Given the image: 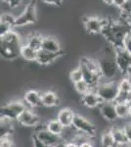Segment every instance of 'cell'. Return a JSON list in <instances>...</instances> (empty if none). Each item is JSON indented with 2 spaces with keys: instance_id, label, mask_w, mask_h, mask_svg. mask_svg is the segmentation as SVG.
<instances>
[{
  "instance_id": "f546056e",
  "label": "cell",
  "mask_w": 131,
  "mask_h": 147,
  "mask_svg": "<svg viewBox=\"0 0 131 147\" xmlns=\"http://www.w3.org/2000/svg\"><path fill=\"white\" fill-rule=\"evenodd\" d=\"M120 91H131V80L128 77H124L118 82Z\"/></svg>"
},
{
  "instance_id": "83f0119b",
  "label": "cell",
  "mask_w": 131,
  "mask_h": 147,
  "mask_svg": "<svg viewBox=\"0 0 131 147\" xmlns=\"http://www.w3.org/2000/svg\"><path fill=\"white\" fill-rule=\"evenodd\" d=\"M70 79H71V82H73V84L83 80V73L79 66H77V68L71 71L70 74Z\"/></svg>"
},
{
  "instance_id": "9c48e42d",
  "label": "cell",
  "mask_w": 131,
  "mask_h": 147,
  "mask_svg": "<svg viewBox=\"0 0 131 147\" xmlns=\"http://www.w3.org/2000/svg\"><path fill=\"white\" fill-rule=\"evenodd\" d=\"M100 70H101L103 79L106 80H112L116 76V74L118 72V66L116 62V55L112 57H104L98 61Z\"/></svg>"
},
{
  "instance_id": "44dd1931",
  "label": "cell",
  "mask_w": 131,
  "mask_h": 147,
  "mask_svg": "<svg viewBox=\"0 0 131 147\" xmlns=\"http://www.w3.org/2000/svg\"><path fill=\"white\" fill-rule=\"evenodd\" d=\"M37 53H38V51H36L35 49L32 48V47H30L25 43L23 44L22 49H21V56H22L26 61H28V62H33V61H35V62H36Z\"/></svg>"
},
{
  "instance_id": "8d00e7d4",
  "label": "cell",
  "mask_w": 131,
  "mask_h": 147,
  "mask_svg": "<svg viewBox=\"0 0 131 147\" xmlns=\"http://www.w3.org/2000/svg\"><path fill=\"white\" fill-rule=\"evenodd\" d=\"M126 2V0H114V6H116V8L120 9Z\"/></svg>"
},
{
  "instance_id": "7402d4cb",
  "label": "cell",
  "mask_w": 131,
  "mask_h": 147,
  "mask_svg": "<svg viewBox=\"0 0 131 147\" xmlns=\"http://www.w3.org/2000/svg\"><path fill=\"white\" fill-rule=\"evenodd\" d=\"M46 129L49 130L50 132L57 136H63L64 130H65V127L59 122L58 120H51L49 122H47L46 124Z\"/></svg>"
},
{
  "instance_id": "603a6c76",
  "label": "cell",
  "mask_w": 131,
  "mask_h": 147,
  "mask_svg": "<svg viewBox=\"0 0 131 147\" xmlns=\"http://www.w3.org/2000/svg\"><path fill=\"white\" fill-rule=\"evenodd\" d=\"M111 129H112V132H113L114 137H115L116 145H118V144L129 143L127 139V136H126V134L124 131V129H120V127H113Z\"/></svg>"
},
{
  "instance_id": "7c38bea8",
  "label": "cell",
  "mask_w": 131,
  "mask_h": 147,
  "mask_svg": "<svg viewBox=\"0 0 131 147\" xmlns=\"http://www.w3.org/2000/svg\"><path fill=\"white\" fill-rule=\"evenodd\" d=\"M80 101H81L82 105H84L85 107L90 108V109L99 108L100 105L104 102L94 89L81 95Z\"/></svg>"
},
{
  "instance_id": "e575fe53",
  "label": "cell",
  "mask_w": 131,
  "mask_h": 147,
  "mask_svg": "<svg viewBox=\"0 0 131 147\" xmlns=\"http://www.w3.org/2000/svg\"><path fill=\"white\" fill-rule=\"evenodd\" d=\"M32 146L33 147H51V146L47 145V144H45L44 142H42L35 134L32 136Z\"/></svg>"
},
{
  "instance_id": "f6af8a7d",
  "label": "cell",
  "mask_w": 131,
  "mask_h": 147,
  "mask_svg": "<svg viewBox=\"0 0 131 147\" xmlns=\"http://www.w3.org/2000/svg\"><path fill=\"white\" fill-rule=\"evenodd\" d=\"M127 24L129 25V27H130V28H131V16L129 18H128V21H127Z\"/></svg>"
},
{
  "instance_id": "60d3db41",
  "label": "cell",
  "mask_w": 131,
  "mask_h": 147,
  "mask_svg": "<svg viewBox=\"0 0 131 147\" xmlns=\"http://www.w3.org/2000/svg\"><path fill=\"white\" fill-rule=\"evenodd\" d=\"M103 2L106 5L108 6H111V5H114V0H103Z\"/></svg>"
},
{
  "instance_id": "e0dca14e",
  "label": "cell",
  "mask_w": 131,
  "mask_h": 147,
  "mask_svg": "<svg viewBox=\"0 0 131 147\" xmlns=\"http://www.w3.org/2000/svg\"><path fill=\"white\" fill-rule=\"evenodd\" d=\"M42 105L47 108L57 107L60 105V98L56 92L47 90L42 92Z\"/></svg>"
},
{
  "instance_id": "ba28073f",
  "label": "cell",
  "mask_w": 131,
  "mask_h": 147,
  "mask_svg": "<svg viewBox=\"0 0 131 147\" xmlns=\"http://www.w3.org/2000/svg\"><path fill=\"white\" fill-rule=\"evenodd\" d=\"M116 62L118 72L124 77H127L131 72V54L128 53L123 47L122 48H116Z\"/></svg>"
},
{
  "instance_id": "7bdbcfd3",
  "label": "cell",
  "mask_w": 131,
  "mask_h": 147,
  "mask_svg": "<svg viewBox=\"0 0 131 147\" xmlns=\"http://www.w3.org/2000/svg\"><path fill=\"white\" fill-rule=\"evenodd\" d=\"M56 2H57V5L56 6H61L62 4H63L64 0H56Z\"/></svg>"
},
{
  "instance_id": "ee69618b",
  "label": "cell",
  "mask_w": 131,
  "mask_h": 147,
  "mask_svg": "<svg viewBox=\"0 0 131 147\" xmlns=\"http://www.w3.org/2000/svg\"><path fill=\"white\" fill-rule=\"evenodd\" d=\"M65 143H66V141H64V142H61V143H59L58 145H56L55 147H65Z\"/></svg>"
},
{
  "instance_id": "f35d334b",
  "label": "cell",
  "mask_w": 131,
  "mask_h": 147,
  "mask_svg": "<svg viewBox=\"0 0 131 147\" xmlns=\"http://www.w3.org/2000/svg\"><path fill=\"white\" fill-rule=\"evenodd\" d=\"M79 147H93V145H92L91 142H90L89 140H88V141H84V142H82L81 144H79Z\"/></svg>"
},
{
  "instance_id": "4fadbf2b",
  "label": "cell",
  "mask_w": 131,
  "mask_h": 147,
  "mask_svg": "<svg viewBox=\"0 0 131 147\" xmlns=\"http://www.w3.org/2000/svg\"><path fill=\"white\" fill-rule=\"evenodd\" d=\"M99 109L102 117L108 122H115L116 119H118L115 102H103Z\"/></svg>"
},
{
  "instance_id": "5bb4252c",
  "label": "cell",
  "mask_w": 131,
  "mask_h": 147,
  "mask_svg": "<svg viewBox=\"0 0 131 147\" xmlns=\"http://www.w3.org/2000/svg\"><path fill=\"white\" fill-rule=\"evenodd\" d=\"M64 54V51L61 52H57V53H54V52H49L46 50H43V49H40L37 53V59L36 62L41 66H48L50 64L54 63L59 57H61Z\"/></svg>"
},
{
  "instance_id": "f1b7e54d",
  "label": "cell",
  "mask_w": 131,
  "mask_h": 147,
  "mask_svg": "<svg viewBox=\"0 0 131 147\" xmlns=\"http://www.w3.org/2000/svg\"><path fill=\"white\" fill-rule=\"evenodd\" d=\"M17 16L13 15L12 13H4L1 15V19H0V22L7 23L9 25H11L13 28H15V23H16Z\"/></svg>"
},
{
  "instance_id": "b9f144b4",
  "label": "cell",
  "mask_w": 131,
  "mask_h": 147,
  "mask_svg": "<svg viewBox=\"0 0 131 147\" xmlns=\"http://www.w3.org/2000/svg\"><path fill=\"white\" fill-rule=\"evenodd\" d=\"M116 147H131V143H125V144H118Z\"/></svg>"
},
{
  "instance_id": "52a82bcc",
  "label": "cell",
  "mask_w": 131,
  "mask_h": 147,
  "mask_svg": "<svg viewBox=\"0 0 131 147\" xmlns=\"http://www.w3.org/2000/svg\"><path fill=\"white\" fill-rule=\"evenodd\" d=\"M84 28L89 34H102V30L111 24V22L106 18H99L96 16L86 17L83 21Z\"/></svg>"
},
{
  "instance_id": "bcb514c9",
  "label": "cell",
  "mask_w": 131,
  "mask_h": 147,
  "mask_svg": "<svg viewBox=\"0 0 131 147\" xmlns=\"http://www.w3.org/2000/svg\"><path fill=\"white\" fill-rule=\"evenodd\" d=\"M129 116L131 117V104L129 105Z\"/></svg>"
},
{
  "instance_id": "2e32d148",
  "label": "cell",
  "mask_w": 131,
  "mask_h": 147,
  "mask_svg": "<svg viewBox=\"0 0 131 147\" xmlns=\"http://www.w3.org/2000/svg\"><path fill=\"white\" fill-rule=\"evenodd\" d=\"M75 116V112L71 108H63L57 114V120L65 127V129H67L73 127Z\"/></svg>"
},
{
  "instance_id": "7a4b0ae2",
  "label": "cell",
  "mask_w": 131,
  "mask_h": 147,
  "mask_svg": "<svg viewBox=\"0 0 131 147\" xmlns=\"http://www.w3.org/2000/svg\"><path fill=\"white\" fill-rule=\"evenodd\" d=\"M78 66L80 67L83 73V80L94 89L103 79L99 63L95 60L84 57L80 60Z\"/></svg>"
},
{
  "instance_id": "4316f807",
  "label": "cell",
  "mask_w": 131,
  "mask_h": 147,
  "mask_svg": "<svg viewBox=\"0 0 131 147\" xmlns=\"http://www.w3.org/2000/svg\"><path fill=\"white\" fill-rule=\"evenodd\" d=\"M116 103L131 104V91H120L116 99Z\"/></svg>"
},
{
  "instance_id": "3957f363",
  "label": "cell",
  "mask_w": 131,
  "mask_h": 147,
  "mask_svg": "<svg viewBox=\"0 0 131 147\" xmlns=\"http://www.w3.org/2000/svg\"><path fill=\"white\" fill-rule=\"evenodd\" d=\"M94 90L104 102H116L120 88L118 82L108 80V82H101L95 87Z\"/></svg>"
},
{
  "instance_id": "8fae6325",
  "label": "cell",
  "mask_w": 131,
  "mask_h": 147,
  "mask_svg": "<svg viewBox=\"0 0 131 147\" xmlns=\"http://www.w3.org/2000/svg\"><path fill=\"white\" fill-rule=\"evenodd\" d=\"M17 122L24 127H36L40 124V118L37 114L32 111L30 108H27L24 112L19 116Z\"/></svg>"
},
{
  "instance_id": "ac0fdd59",
  "label": "cell",
  "mask_w": 131,
  "mask_h": 147,
  "mask_svg": "<svg viewBox=\"0 0 131 147\" xmlns=\"http://www.w3.org/2000/svg\"><path fill=\"white\" fill-rule=\"evenodd\" d=\"M14 132L13 120L5 117H0V138L9 137Z\"/></svg>"
},
{
  "instance_id": "ffe728a7",
  "label": "cell",
  "mask_w": 131,
  "mask_h": 147,
  "mask_svg": "<svg viewBox=\"0 0 131 147\" xmlns=\"http://www.w3.org/2000/svg\"><path fill=\"white\" fill-rule=\"evenodd\" d=\"M43 37L39 34H32L28 35L26 38L25 44H27L32 48L35 49L36 51H39L42 47V41H43Z\"/></svg>"
},
{
  "instance_id": "ab89813d",
  "label": "cell",
  "mask_w": 131,
  "mask_h": 147,
  "mask_svg": "<svg viewBox=\"0 0 131 147\" xmlns=\"http://www.w3.org/2000/svg\"><path fill=\"white\" fill-rule=\"evenodd\" d=\"M44 3L48 4V5H57L56 0H42Z\"/></svg>"
},
{
  "instance_id": "d6986e66",
  "label": "cell",
  "mask_w": 131,
  "mask_h": 147,
  "mask_svg": "<svg viewBox=\"0 0 131 147\" xmlns=\"http://www.w3.org/2000/svg\"><path fill=\"white\" fill-rule=\"evenodd\" d=\"M41 49L49 51V52H54V53L63 51L61 48L60 43L58 42V40L52 36H44L43 37Z\"/></svg>"
},
{
  "instance_id": "74e56055",
  "label": "cell",
  "mask_w": 131,
  "mask_h": 147,
  "mask_svg": "<svg viewBox=\"0 0 131 147\" xmlns=\"http://www.w3.org/2000/svg\"><path fill=\"white\" fill-rule=\"evenodd\" d=\"M65 147H79V145L75 141H66Z\"/></svg>"
},
{
  "instance_id": "8992f818",
  "label": "cell",
  "mask_w": 131,
  "mask_h": 147,
  "mask_svg": "<svg viewBox=\"0 0 131 147\" xmlns=\"http://www.w3.org/2000/svg\"><path fill=\"white\" fill-rule=\"evenodd\" d=\"M73 127L75 130H77L78 132L88 136L89 138H93V137L96 136L97 134L96 125L90 122L89 120H87L85 117L79 115V114H75Z\"/></svg>"
},
{
  "instance_id": "5b68a950",
  "label": "cell",
  "mask_w": 131,
  "mask_h": 147,
  "mask_svg": "<svg viewBox=\"0 0 131 147\" xmlns=\"http://www.w3.org/2000/svg\"><path fill=\"white\" fill-rule=\"evenodd\" d=\"M27 104L22 100H14L8 102L0 109V117H5L13 121H17L25 109H27Z\"/></svg>"
},
{
  "instance_id": "4dcf8cb0",
  "label": "cell",
  "mask_w": 131,
  "mask_h": 147,
  "mask_svg": "<svg viewBox=\"0 0 131 147\" xmlns=\"http://www.w3.org/2000/svg\"><path fill=\"white\" fill-rule=\"evenodd\" d=\"M13 27L11 25L4 22H0V36H3L6 34H8L10 30H13Z\"/></svg>"
},
{
  "instance_id": "cb8c5ba5",
  "label": "cell",
  "mask_w": 131,
  "mask_h": 147,
  "mask_svg": "<svg viewBox=\"0 0 131 147\" xmlns=\"http://www.w3.org/2000/svg\"><path fill=\"white\" fill-rule=\"evenodd\" d=\"M101 144L103 147H116V142L113 136L112 129H106L101 136Z\"/></svg>"
},
{
  "instance_id": "d590c367",
  "label": "cell",
  "mask_w": 131,
  "mask_h": 147,
  "mask_svg": "<svg viewBox=\"0 0 131 147\" xmlns=\"http://www.w3.org/2000/svg\"><path fill=\"white\" fill-rule=\"evenodd\" d=\"M124 131L126 134V136H127V139H128V142L131 143V123H127L125 125H124Z\"/></svg>"
},
{
  "instance_id": "277c9868",
  "label": "cell",
  "mask_w": 131,
  "mask_h": 147,
  "mask_svg": "<svg viewBox=\"0 0 131 147\" xmlns=\"http://www.w3.org/2000/svg\"><path fill=\"white\" fill-rule=\"evenodd\" d=\"M37 21L36 15V5H35V0H30L26 4L25 9L22 13L17 16L15 28H22L28 25H33Z\"/></svg>"
},
{
  "instance_id": "484cf974",
  "label": "cell",
  "mask_w": 131,
  "mask_h": 147,
  "mask_svg": "<svg viewBox=\"0 0 131 147\" xmlns=\"http://www.w3.org/2000/svg\"><path fill=\"white\" fill-rule=\"evenodd\" d=\"M75 89L77 90L78 94H80V95H83V94L93 90L92 87L90 86L84 80H80V82H77V84H75Z\"/></svg>"
},
{
  "instance_id": "1f68e13d",
  "label": "cell",
  "mask_w": 131,
  "mask_h": 147,
  "mask_svg": "<svg viewBox=\"0 0 131 147\" xmlns=\"http://www.w3.org/2000/svg\"><path fill=\"white\" fill-rule=\"evenodd\" d=\"M0 147H15V143L11 138V136L2 137L0 138Z\"/></svg>"
},
{
  "instance_id": "836d02e7",
  "label": "cell",
  "mask_w": 131,
  "mask_h": 147,
  "mask_svg": "<svg viewBox=\"0 0 131 147\" xmlns=\"http://www.w3.org/2000/svg\"><path fill=\"white\" fill-rule=\"evenodd\" d=\"M123 48H124L129 54H131V32L129 34L126 35V37L124 38V41H123Z\"/></svg>"
},
{
  "instance_id": "9a60e30c",
  "label": "cell",
  "mask_w": 131,
  "mask_h": 147,
  "mask_svg": "<svg viewBox=\"0 0 131 147\" xmlns=\"http://www.w3.org/2000/svg\"><path fill=\"white\" fill-rule=\"evenodd\" d=\"M24 101L28 108H36L42 105V93L37 90H28L24 96Z\"/></svg>"
},
{
  "instance_id": "d4e9b609",
  "label": "cell",
  "mask_w": 131,
  "mask_h": 147,
  "mask_svg": "<svg viewBox=\"0 0 131 147\" xmlns=\"http://www.w3.org/2000/svg\"><path fill=\"white\" fill-rule=\"evenodd\" d=\"M116 114H118V117L120 119H124V118L129 116V105L128 104L116 103Z\"/></svg>"
},
{
  "instance_id": "6da1fadb",
  "label": "cell",
  "mask_w": 131,
  "mask_h": 147,
  "mask_svg": "<svg viewBox=\"0 0 131 147\" xmlns=\"http://www.w3.org/2000/svg\"><path fill=\"white\" fill-rule=\"evenodd\" d=\"M0 37H1L0 53L4 59L15 60L19 56H21V49H22L24 43L18 32L12 30L8 34Z\"/></svg>"
},
{
  "instance_id": "d6a6232c",
  "label": "cell",
  "mask_w": 131,
  "mask_h": 147,
  "mask_svg": "<svg viewBox=\"0 0 131 147\" xmlns=\"http://www.w3.org/2000/svg\"><path fill=\"white\" fill-rule=\"evenodd\" d=\"M3 1L8 5V7L10 9H15V8H18V7L23 3L24 0H3Z\"/></svg>"
},
{
  "instance_id": "30bf717a",
  "label": "cell",
  "mask_w": 131,
  "mask_h": 147,
  "mask_svg": "<svg viewBox=\"0 0 131 147\" xmlns=\"http://www.w3.org/2000/svg\"><path fill=\"white\" fill-rule=\"evenodd\" d=\"M34 134L42 142H44L45 144H47V145L51 147H55L56 145H58L59 143H61V142L66 141L65 138L62 136H57V134H54L52 132H50L49 130H47L46 125H44V127H41V129H36Z\"/></svg>"
}]
</instances>
